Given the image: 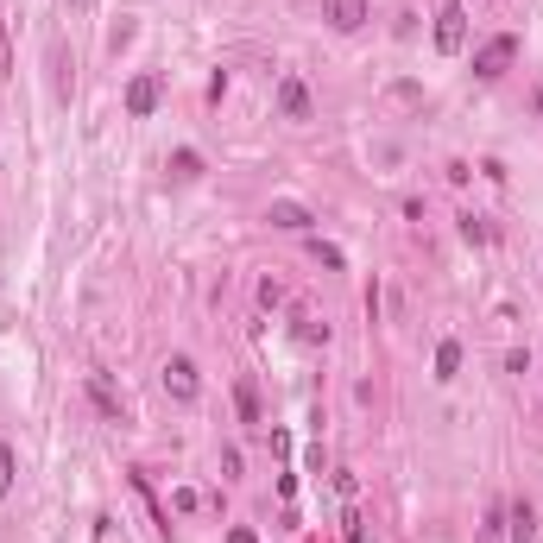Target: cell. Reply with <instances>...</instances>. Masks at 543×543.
<instances>
[{
	"label": "cell",
	"instance_id": "6da1fadb",
	"mask_svg": "<svg viewBox=\"0 0 543 543\" xmlns=\"http://www.w3.org/2000/svg\"><path fill=\"white\" fill-rule=\"evenodd\" d=\"M512 57H518V38H512V32H499V38H487V45L474 51V76H480V83H493V76H506V70H512Z\"/></svg>",
	"mask_w": 543,
	"mask_h": 543
},
{
	"label": "cell",
	"instance_id": "7a4b0ae2",
	"mask_svg": "<svg viewBox=\"0 0 543 543\" xmlns=\"http://www.w3.org/2000/svg\"><path fill=\"white\" fill-rule=\"evenodd\" d=\"M158 373H165V392L177 398V405H196V392H203V379H196V360H190V354H171V360H165V367H158Z\"/></svg>",
	"mask_w": 543,
	"mask_h": 543
},
{
	"label": "cell",
	"instance_id": "3957f363",
	"mask_svg": "<svg viewBox=\"0 0 543 543\" xmlns=\"http://www.w3.org/2000/svg\"><path fill=\"white\" fill-rule=\"evenodd\" d=\"M461 45H468V7H461V0H449V7L436 13V51L455 57Z\"/></svg>",
	"mask_w": 543,
	"mask_h": 543
},
{
	"label": "cell",
	"instance_id": "277c9868",
	"mask_svg": "<svg viewBox=\"0 0 543 543\" xmlns=\"http://www.w3.org/2000/svg\"><path fill=\"white\" fill-rule=\"evenodd\" d=\"M367 0H323V19H329V26L335 32H360V26H367Z\"/></svg>",
	"mask_w": 543,
	"mask_h": 543
},
{
	"label": "cell",
	"instance_id": "5b68a950",
	"mask_svg": "<svg viewBox=\"0 0 543 543\" xmlns=\"http://www.w3.org/2000/svg\"><path fill=\"white\" fill-rule=\"evenodd\" d=\"M152 108H158V76H133V83H127V114L146 120Z\"/></svg>",
	"mask_w": 543,
	"mask_h": 543
},
{
	"label": "cell",
	"instance_id": "8992f818",
	"mask_svg": "<svg viewBox=\"0 0 543 543\" xmlns=\"http://www.w3.org/2000/svg\"><path fill=\"white\" fill-rule=\"evenodd\" d=\"M278 108H285V120H310V89L297 83V76H285V83H278Z\"/></svg>",
	"mask_w": 543,
	"mask_h": 543
},
{
	"label": "cell",
	"instance_id": "52a82bcc",
	"mask_svg": "<svg viewBox=\"0 0 543 543\" xmlns=\"http://www.w3.org/2000/svg\"><path fill=\"white\" fill-rule=\"evenodd\" d=\"M89 398H95V411H102L108 424H120V398H114V386H108V373H89Z\"/></svg>",
	"mask_w": 543,
	"mask_h": 543
},
{
	"label": "cell",
	"instance_id": "ba28073f",
	"mask_svg": "<svg viewBox=\"0 0 543 543\" xmlns=\"http://www.w3.org/2000/svg\"><path fill=\"white\" fill-rule=\"evenodd\" d=\"M272 221H278V228H291V234H304L310 228V209L304 203H272Z\"/></svg>",
	"mask_w": 543,
	"mask_h": 543
},
{
	"label": "cell",
	"instance_id": "9c48e42d",
	"mask_svg": "<svg viewBox=\"0 0 543 543\" xmlns=\"http://www.w3.org/2000/svg\"><path fill=\"white\" fill-rule=\"evenodd\" d=\"M512 543H537V512L525 506V499L512 506Z\"/></svg>",
	"mask_w": 543,
	"mask_h": 543
},
{
	"label": "cell",
	"instance_id": "30bf717a",
	"mask_svg": "<svg viewBox=\"0 0 543 543\" xmlns=\"http://www.w3.org/2000/svg\"><path fill=\"white\" fill-rule=\"evenodd\" d=\"M455 367H461V341H442L436 348V379H455Z\"/></svg>",
	"mask_w": 543,
	"mask_h": 543
},
{
	"label": "cell",
	"instance_id": "8fae6325",
	"mask_svg": "<svg viewBox=\"0 0 543 543\" xmlns=\"http://www.w3.org/2000/svg\"><path fill=\"white\" fill-rule=\"evenodd\" d=\"M234 398H240V417H247V424H259V392H253V386H240Z\"/></svg>",
	"mask_w": 543,
	"mask_h": 543
},
{
	"label": "cell",
	"instance_id": "7c38bea8",
	"mask_svg": "<svg viewBox=\"0 0 543 543\" xmlns=\"http://www.w3.org/2000/svg\"><path fill=\"white\" fill-rule=\"evenodd\" d=\"M7 493H13V449L0 442V499H7Z\"/></svg>",
	"mask_w": 543,
	"mask_h": 543
},
{
	"label": "cell",
	"instance_id": "4fadbf2b",
	"mask_svg": "<svg viewBox=\"0 0 543 543\" xmlns=\"http://www.w3.org/2000/svg\"><path fill=\"white\" fill-rule=\"evenodd\" d=\"M228 543H259V537H253L247 525H234V531H228Z\"/></svg>",
	"mask_w": 543,
	"mask_h": 543
},
{
	"label": "cell",
	"instance_id": "5bb4252c",
	"mask_svg": "<svg viewBox=\"0 0 543 543\" xmlns=\"http://www.w3.org/2000/svg\"><path fill=\"white\" fill-rule=\"evenodd\" d=\"M0 76H13V70H7V38H0Z\"/></svg>",
	"mask_w": 543,
	"mask_h": 543
}]
</instances>
